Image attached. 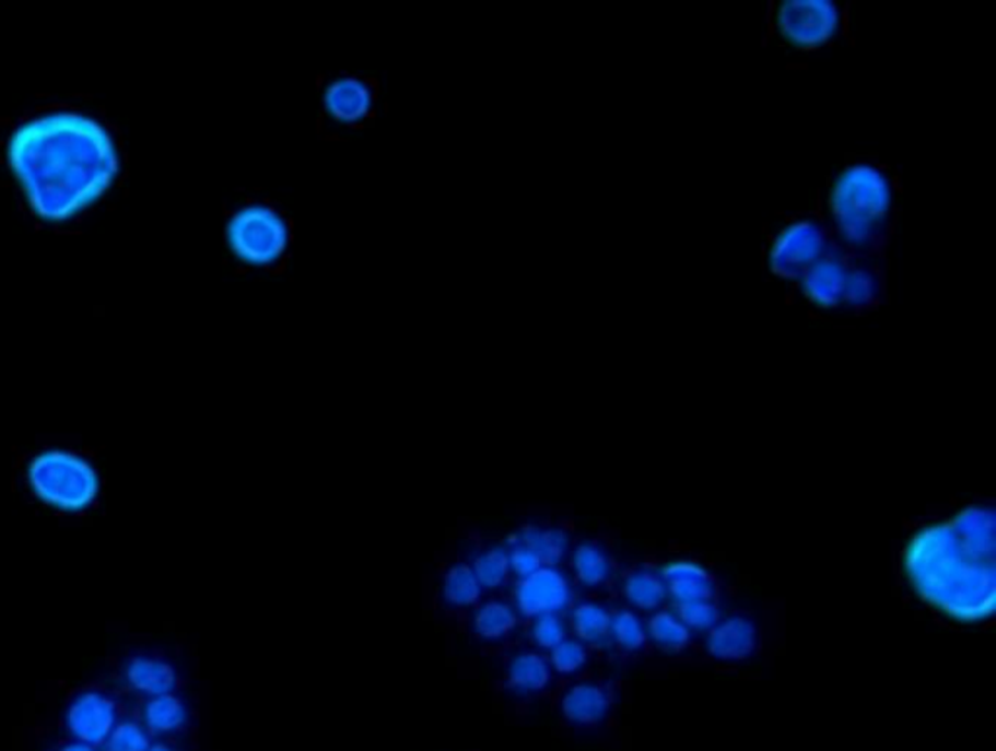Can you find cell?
<instances>
[{
    "mask_svg": "<svg viewBox=\"0 0 996 751\" xmlns=\"http://www.w3.org/2000/svg\"><path fill=\"white\" fill-rule=\"evenodd\" d=\"M10 166L42 219L62 221L96 201L117 174L114 142L80 114H54L22 125L9 144Z\"/></svg>",
    "mask_w": 996,
    "mask_h": 751,
    "instance_id": "1",
    "label": "cell"
},
{
    "mask_svg": "<svg viewBox=\"0 0 996 751\" xmlns=\"http://www.w3.org/2000/svg\"><path fill=\"white\" fill-rule=\"evenodd\" d=\"M903 568L930 608L958 623H979L996 608V518L968 506L950 520L925 526L909 540Z\"/></svg>",
    "mask_w": 996,
    "mask_h": 751,
    "instance_id": "2",
    "label": "cell"
},
{
    "mask_svg": "<svg viewBox=\"0 0 996 751\" xmlns=\"http://www.w3.org/2000/svg\"><path fill=\"white\" fill-rule=\"evenodd\" d=\"M226 246L244 273L281 274L291 257V216L267 195H246L229 211Z\"/></svg>",
    "mask_w": 996,
    "mask_h": 751,
    "instance_id": "3",
    "label": "cell"
},
{
    "mask_svg": "<svg viewBox=\"0 0 996 751\" xmlns=\"http://www.w3.org/2000/svg\"><path fill=\"white\" fill-rule=\"evenodd\" d=\"M829 209L846 246L870 248L890 221V179L866 164L846 168L833 184Z\"/></svg>",
    "mask_w": 996,
    "mask_h": 751,
    "instance_id": "4",
    "label": "cell"
},
{
    "mask_svg": "<svg viewBox=\"0 0 996 751\" xmlns=\"http://www.w3.org/2000/svg\"><path fill=\"white\" fill-rule=\"evenodd\" d=\"M27 483L42 503L67 513H79L96 501L99 476L79 454L49 450L27 466Z\"/></svg>",
    "mask_w": 996,
    "mask_h": 751,
    "instance_id": "5",
    "label": "cell"
},
{
    "mask_svg": "<svg viewBox=\"0 0 996 751\" xmlns=\"http://www.w3.org/2000/svg\"><path fill=\"white\" fill-rule=\"evenodd\" d=\"M378 80L364 74H337L321 82L318 134L321 141H344L362 131L378 112Z\"/></svg>",
    "mask_w": 996,
    "mask_h": 751,
    "instance_id": "6",
    "label": "cell"
},
{
    "mask_svg": "<svg viewBox=\"0 0 996 751\" xmlns=\"http://www.w3.org/2000/svg\"><path fill=\"white\" fill-rule=\"evenodd\" d=\"M828 249L825 234L816 221H796L776 236L769 267L783 279H800Z\"/></svg>",
    "mask_w": 996,
    "mask_h": 751,
    "instance_id": "7",
    "label": "cell"
},
{
    "mask_svg": "<svg viewBox=\"0 0 996 751\" xmlns=\"http://www.w3.org/2000/svg\"><path fill=\"white\" fill-rule=\"evenodd\" d=\"M776 27L788 44L810 49L831 39L837 27V10L831 2H783Z\"/></svg>",
    "mask_w": 996,
    "mask_h": 751,
    "instance_id": "8",
    "label": "cell"
},
{
    "mask_svg": "<svg viewBox=\"0 0 996 751\" xmlns=\"http://www.w3.org/2000/svg\"><path fill=\"white\" fill-rule=\"evenodd\" d=\"M514 600L526 618L559 613L571 601V584L555 566H541L534 575L522 578L514 590Z\"/></svg>",
    "mask_w": 996,
    "mask_h": 751,
    "instance_id": "9",
    "label": "cell"
},
{
    "mask_svg": "<svg viewBox=\"0 0 996 751\" xmlns=\"http://www.w3.org/2000/svg\"><path fill=\"white\" fill-rule=\"evenodd\" d=\"M67 725L80 742L86 743V746L104 742L107 736L114 732V701L96 691L82 693L80 697L74 699V703L69 708Z\"/></svg>",
    "mask_w": 996,
    "mask_h": 751,
    "instance_id": "10",
    "label": "cell"
},
{
    "mask_svg": "<svg viewBox=\"0 0 996 751\" xmlns=\"http://www.w3.org/2000/svg\"><path fill=\"white\" fill-rule=\"evenodd\" d=\"M846 273H848V267L837 251L823 254L800 277L804 296L820 308H835L839 304H843Z\"/></svg>",
    "mask_w": 996,
    "mask_h": 751,
    "instance_id": "11",
    "label": "cell"
},
{
    "mask_svg": "<svg viewBox=\"0 0 996 751\" xmlns=\"http://www.w3.org/2000/svg\"><path fill=\"white\" fill-rule=\"evenodd\" d=\"M758 646V629L753 621L741 615L724 619L711 629L706 641L708 653L724 662L746 660Z\"/></svg>",
    "mask_w": 996,
    "mask_h": 751,
    "instance_id": "12",
    "label": "cell"
},
{
    "mask_svg": "<svg viewBox=\"0 0 996 751\" xmlns=\"http://www.w3.org/2000/svg\"><path fill=\"white\" fill-rule=\"evenodd\" d=\"M661 580L666 594H670L678 603L688 601H711L715 596L716 584L708 571L691 561H673L661 568Z\"/></svg>",
    "mask_w": 996,
    "mask_h": 751,
    "instance_id": "13",
    "label": "cell"
},
{
    "mask_svg": "<svg viewBox=\"0 0 996 751\" xmlns=\"http://www.w3.org/2000/svg\"><path fill=\"white\" fill-rule=\"evenodd\" d=\"M611 708L608 690L598 683H576L561 699V713L576 726H596L606 720Z\"/></svg>",
    "mask_w": 996,
    "mask_h": 751,
    "instance_id": "14",
    "label": "cell"
},
{
    "mask_svg": "<svg viewBox=\"0 0 996 751\" xmlns=\"http://www.w3.org/2000/svg\"><path fill=\"white\" fill-rule=\"evenodd\" d=\"M551 681V668L538 653H520L506 668V688L514 695H534L546 690Z\"/></svg>",
    "mask_w": 996,
    "mask_h": 751,
    "instance_id": "15",
    "label": "cell"
},
{
    "mask_svg": "<svg viewBox=\"0 0 996 751\" xmlns=\"http://www.w3.org/2000/svg\"><path fill=\"white\" fill-rule=\"evenodd\" d=\"M127 680L134 690L159 697L176 688V670L156 658H132L127 666Z\"/></svg>",
    "mask_w": 996,
    "mask_h": 751,
    "instance_id": "16",
    "label": "cell"
},
{
    "mask_svg": "<svg viewBox=\"0 0 996 751\" xmlns=\"http://www.w3.org/2000/svg\"><path fill=\"white\" fill-rule=\"evenodd\" d=\"M518 625V613L503 600L485 601L473 615V633L485 643H499Z\"/></svg>",
    "mask_w": 996,
    "mask_h": 751,
    "instance_id": "17",
    "label": "cell"
},
{
    "mask_svg": "<svg viewBox=\"0 0 996 751\" xmlns=\"http://www.w3.org/2000/svg\"><path fill=\"white\" fill-rule=\"evenodd\" d=\"M573 629L581 643L604 645L611 635V613L600 603L583 601L573 611Z\"/></svg>",
    "mask_w": 996,
    "mask_h": 751,
    "instance_id": "18",
    "label": "cell"
},
{
    "mask_svg": "<svg viewBox=\"0 0 996 751\" xmlns=\"http://www.w3.org/2000/svg\"><path fill=\"white\" fill-rule=\"evenodd\" d=\"M442 598L452 608L476 606L481 598V584L477 580L473 568L464 563L452 565L442 580Z\"/></svg>",
    "mask_w": 996,
    "mask_h": 751,
    "instance_id": "19",
    "label": "cell"
},
{
    "mask_svg": "<svg viewBox=\"0 0 996 751\" xmlns=\"http://www.w3.org/2000/svg\"><path fill=\"white\" fill-rule=\"evenodd\" d=\"M520 541L538 555L541 565L553 566L564 558L569 549V536L561 528L524 526Z\"/></svg>",
    "mask_w": 996,
    "mask_h": 751,
    "instance_id": "20",
    "label": "cell"
},
{
    "mask_svg": "<svg viewBox=\"0 0 996 751\" xmlns=\"http://www.w3.org/2000/svg\"><path fill=\"white\" fill-rule=\"evenodd\" d=\"M623 594L638 610H658L661 601L666 600V586L661 576L654 575L651 571H635L633 575L626 576Z\"/></svg>",
    "mask_w": 996,
    "mask_h": 751,
    "instance_id": "21",
    "label": "cell"
},
{
    "mask_svg": "<svg viewBox=\"0 0 996 751\" xmlns=\"http://www.w3.org/2000/svg\"><path fill=\"white\" fill-rule=\"evenodd\" d=\"M573 568L578 583L584 586H600L608 580L611 573L608 555L598 545L588 541L574 549Z\"/></svg>",
    "mask_w": 996,
    "mask_h": 751,
    "instance_id": "22",
    "label": "cell"
},
{
    "mask_svg": "<svg viewBox=\"0 0 996 751\" xmlns=\"http://www.w3.org/2000/svg\"><path fill=\"white\" fill-rule=\"evenodd\" d=\"M144 718L152 732H174L186 725L187 713L184 703L176 695L166 693L152 699L144 711Z\"/></svg>",
    "mask_w": 996,
    "mask_h": 751,
    "instance_id": "23",
    "label": "cell"
},
{
    "mask_svg": "<svg viewBox=\"0 0 996 751\" xmlns=\"http://www.w3.org/2000/svg\"><path fill=\"white\" fill-rule=\"evenodd\" d=\"M648 636L656 645L668 650L679 653L689 645V629L679 621L678 615L670 611H658L648 621Z\"/></svg>",
    "mask_w": 996,
    "mask_h": 751,
    "instance_id": "24",
    "label": "cell"
},
{
    "mask_svg": "<svg viewBox=\"0 0 996 751\" xmlns=\"http://www.w3.org/2000/svg\"><path fill=\"white\" fill-rule=\"evenodd\" d=\"M473 573L481 588H499L506 583L508 573H511V563H508V551L504 548H489L477 555L473 561Z\"/></svg>",
    "mask_w": 996,
    "mask_h": 751,
    "instance_id": "25",
    "label": "cell"
},
{
    "mask_svg": "<svg viewBox=\"0 0 996 751\" xmlns=\"http://www.w3.org/2000/svg\"><path fill=\"white\" fill-rule=\"evenodd\" d=\"M876 294H878V281L874 273L866 271L865 267L848 269L843 304L853 306V308L868 306L876 298Z\"/></svg>",
    "mask_w": 996,
    "mask_h": 751,
    "instance_id": "26",
    "label": "cell"
},
{
    "mask_svg": "<svg viewBox=\"0 0 996 751\" xmlns=\"http://www.w3.org/2000/svg\"><path fill=\"white\" fill-rule=\"evenodd\" d=\"M611 636L616 638L619 648L633 653L644 645L646 631L635 613L618 611L616 615H611Z\"/></svg>",
    "mask_w": 996,
    "mask_h": 751,
    "instance_id": "27",
    "label": "cell"
},
{
    "mask_svg": "<svg viewBox=\"0 0 996 751\" xmlns=\"http://www.w3.org/2000/svg\"><path fill=\"white\" fill-rule=\"evenodd\" d=\"M588 662V653L586 646L581 641H569L564 638L561 645H556L551 650V666L553 670L564 676H573L581 672Z\"/></svg>",
    "mask_w": 996,
    "mask_h": 751,
    "instance_id": "28",
    "label": "cell"
},
{
    "mask_svg": "<svg viewBox=\"0 0 996 751\" xmlns=\"http://www.w3.org/2000/svg\"><path fill=\"white\" fill-rule=\"evenodd\" d=\"M531 641L546 650H553L556 645H561L566 638V627L556 613H547L539 615L531 625Z\"/></svg>",
    "mask_w": 996,
    "mask_h": 751,
    "instance_id": "29",
    "label": "cell"
},
{
    "mask_svg": "<svg viewBox=\"0 0 996 751\" xmlns=\"http://www.w3.org/2000/svg\"><path fill=\"white\" fill-rule=\"evenodd\" d=\"M678 619L688 629L706 631V629L715 627L720 615L711 601H688V603H678Z\"/></svg>",
    "mask_w": 996,
    "mask_h": 751,
    "instance_id": "30",
    "label": "cell"
},
{
    "mask_svg": "<svg viewBox=\"0 0 996 751\" xmlns=\"http://www.w3.org/2000/svg\"><path fill=\"white\" fill-rule=\"evenodd\" d=\"M149 736L134 723L117 726L107 742V751H149Z\"/></svg>",
    "mask_w": 996,
    "mask_h": 751,
    "instance_id": "31",
    "label": "cell"
},
{
    "mask_svg": "<svg viewBox=\"0 0 996 751\" xmlns=\"http://www.w3.org/2000/svg\"><path fill=\"white\" fill-rule=\"evenodd\" d=\"M508 563H511L512 573L518 576L520 580L526 578V576L534 575L536 571L543 566L538 555L531 549L526 548L522 541L508 551Z\"/></svg>",
    "mask_w": 996,
    "mask_h": 751,
    "instance_id": "32",
    "label": "cell"
},
{
    "mask_svg": "<svg viewBox=\"0 0 996 751\" xmlns=\"http://www.w3.org/2000/svg\"><path fill=\"white\" fill-rule=\"evenodd\" d=\"M62 751H94V750H92V748H90V746H86V743H71V746H67V748H65V750H62Z\"/></svg>",
    "mask_w": 996,
    "mask_h": 751,
    "instance_id": "33",
    "label": "cell"
},
{
    "mask_svg": "<svg viewBox=\"0 0 996 751\" xmlns=\"http://www.w3.org/2000/svg\"><path fill=\"white\" fill-rule=\"evenodd\" d=\"M149 751H172L168 746H154V748H149Z\"/></svg>",
    "mask_w": 996,
    "mask_h": 751,
    "instance_id": "34",
    "label": "cell"
}]
</instances>
